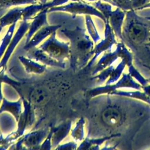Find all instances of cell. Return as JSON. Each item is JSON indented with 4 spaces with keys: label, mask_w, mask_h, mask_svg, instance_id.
I'll use <instances>...</instances> for the list:
<instances>
[{
    "label": "cell",
    "mask_w": 150,
    "mask_h": 150,
    "mask_svg": "<svg viewBox=\"0 0 150 150\" xmlns=\"http://www.w3.org/2000/svg\"><path fill=\"white\" fill-rule=\"evenodd\" d=\"M28 52L27 57L37 62H39L46 66L56 67L62 69H64L66 67V63L65 62H60L55 59L38 47H34Z\"/></svg>",
    "instance_id": "9"
},
{
    "label": "cell",
    "mask_w": 150,
    "mask_h": 150,
    "mask_svg": "<svg viewBox=\"0 0 150 150\" xmlns=\"http://www.w3.org/2000/svg\"><path fill=\"white\" fill-rule=\"evenodd\" d=\"M129 35L132 40L136 43L142 42L145 37L146 36L147 33L145 28L139 23H132L129 28Z\"/></svg>",
    "instance_id": "17"
},
{
    "label": "cell",
    "mask_w": 150,
    "mask_h": 150,
    "mask_svg": "<svg viewBox=\"0 0 150 150\" xmlns=\"http://www.w3.org/2000/svg\"><path fill=\"white\" fill-rule=\"evenodd\" d=\"M18 59L27 73L41 74L46 70V66L45 64H41L39 63L38 62L30 59L28 57L21 56L18 57Z\"/></svg>",
    "instance_id": "15"
},
{
    "label": "cell",
    "mask_w": 150,
    "mask_h": 150,
    "mask_svg": "<svg viewBox=\"0 0 150 150\" xmlns=\"http://www.w3.org/2000/svg\"><path fill=\"white\" fill-rule=\"evenodd\" d=\"M55 59L64 62L69 57V42H61L56 38V32H53L49 38L38 47Z\"/></svg>",
    "instance_id": "2"
},
{
    "label": "cell",
    "mask_w": 150,
    "mask_h": 150,
    "mask_svg": "<svg viewBox=\"0 0 150 150\" xmlns=\"http://www.w3.org/2000/svg\"><path fill=\"white\" fill-rule=\"evenodd\" d=\"M19 96L22 101L23 110L17 121V129L14 132L16 139L24 135L26 130L32 127L35 121V107L28 100L25 99L22 94H20Z\"/></svg>",
    "instance_id": "5"
},
{
    "label": "cell",
    "mask_w": 150,
    "mask_h": 150,
    "mask_svg": "<svg viewBox=\"0 0 150 150\" xmlns=\"http://www.w3.org/2000/svg\"><path fill=\"white\" fill-rule=\"evenodd\" d=\"M15 140H16V138L15 137L14 132L8 134L6 137H4L2 134H0V149H8L9 146L14 144Z\"/></svg>",
    "instance_id": "22"
},
{
    "label": "cell",
    "mask_w": 150,
    "mask_h": 150,
    "mask_svg": "<svg viewBox=\"0 0 150 150\" xmlns=\"http://www.w3.org/2000/svg\"><path fill=\"white\" fill-rule=\"evenodd\" d=\"M65 12L71 13L72 18L76 15H89L98 16L105 21L104 16L95 8L86 4L83 0L72 1L68 4L52 8L48 10V12Z\"/></svg>",
    "instance_id": "4"
},
{
    "label": "cell",
    "mask_w": 150,
    "mask_h": 150,
    "mask_svg": "<svg viewBox=\"0 0 150 150\" xmlns=\"http://www.w3.org/2000/svg\"><path fill=\"white\" fill-rule=\"evenodd\" d=\"M61 25H46L38 30L32 37L30 40L25 45L24 49L28 51L38 46L44 39L49 37L53 32H56L61 28Z\"/></svg>",
    "instance_id": "10"
},
{
    "label": "cell",
    "mask_w": 150,
    "mask_h": 150,
    "mask_svg": "<svg viewBox=\"0 0 150 150\" xmlns=\"http://www.w3.org/2000/svg\"><path fill=\"white\" fill-rule=\"evenodd\" d=\"M50 127H45L37 130L32 131L22 135L13 144L10 148L12 149H39L40 146L47 136Z\"/></svg>",
    "instance_id": "3"
},
{
    "label": "cell",
    "mask_w": 150,
    "mask_h": 150,
    "mask_svg": "<svg viewBox=\"0 0 150 150\" xmlns=\"http://www.w3.org/2000/svg\"><path fill=\"white\" fill-rule=\"evenodd\" d=\"M85 23L87 28V30L92 37L93 40L96 42L99 39V36L97 33L95 26L92 20V18L89 15H85Z\"/></svg>",
    "instance_id": "21"
},
{
    "label": "cell",
    "mask_w": 150,
    "mask_h": 150,
    "mask_svg": "<svg viewBox=\"0 0 150 150\" xmlns=\"http://www.w3.org/2000/svg\"><path fill=\"white\" fill-rule=\"evenodd\" d=\"M61 32L69 40L70 65L74 71L85 67L93 56V42L85 29L76 26L72 30L62 29Z\"/></svg>",
    "instance_id": "1"
},
{
    "label": "cell",
    "mask_w": 150,
    "mask_h": 150,
    "mask_svg": "<svg viewBox=\"0 0 150 150\" xmlns=\"http://www.w3.org/2000/svg\"><path fill=\"white\" fill-rule=\"evenodd\" d=\"M77 1L79 0H51L45 3H36L34 4H30L24 8V12L22 15V21H27L32 19L39 12L48 9V10L52 8L63 5L68 1Z\"/></svg>",
    "instance_id": "7"
},
{
    "label": "cell",
    "mask_w": 150,
    "mask_h": 150,
    "mask_svg": "<svg viewBox=\"0 0 150 150\" xmlns=\"http://www.w3.org/2000/svg\"><path fill=\"white\" fill-rule=\"evenodd\" d=\"M2 29H3V28L0 26V33H1V30H2Z\"/></svg>",
    "instance_id": "28"
},
{
    "label": "cell",
    "mask_w": 150,
    "mask_h": 150,
    "mask_svg": "<svg viewBox=\"0 0 150 150\" xmlns=\"http://www.w3.org/2000/svg\"><path fill=\"white\" fill-rule=\"evenodd\" d=\"M86 1H95L96 0H86Z\"/></svg>",
    "instance_id": "29"
},
{
    "label": "cell",
    "mask_w": 150,
    "mask_h": 150,
    "mask_svg": "<svg viewBox=\"0 0 150 150\" xmlns=\"http://www.w3.org/2000/svg\"><path fill=\"white\" fill-rule=\"evenodd\" d=\"M36 3H38V0H0V5L6 9L11 6H18Z\"/></svg>",
    "instance_id": "20"
},
{
    "label": "cell",
    "mask_w": 150,
    "mask_h": 150,
    "mask_svg": "<svg viewBox=\"0 0 150 150\" xmlns=\"http://www.w3.org/2000/svg\"><path fill=\"white\" fill-rule=\"evenodd\" d=\"M3 96H2V83L0 81V106L2 103V101L3 100Z\"/></svg>",
    "instance_id": "26"
},
{
    "label": "cell",
    "mask_w": 150,
    "mask_h": 150,
    "mask_svg": "<svg viewBox=\"0 0 150 150\" xmlns=\"http://www.w3.org/2000/svg\"><path fill=\"white\" fill-rule=\"evenodd\" d=\"M52 135V128L51 127L49 131L47 136L44 139V141L42 142V144L40 146L39 149H52V142H51Z\"/></svg>",
    "instance_id": "23"
},
{
    "label": "cell",
    "mask_w": 150,
    "mask_h": 150,
    "mask_svg": "<svg viewBox=\"0 0 150 150\" xmlns=\"http://www.w3.org/2000/svg\"><path fill=\"white\" fill-rule=\"evenodd\" d=\"M22 101L21 97L16 101H9L4 98L0 106V114L4 112H8L13 115L17 122L22 111Z\"/></svg>",
    "instance_id": "13"
},
{
    "label": "cell",
    "mask_w": 150,
    "mask_h": 150,
    "mask_svg": "<svg viewBox=\"0 0 150 150\" xmlns=\"http://www.w3.org/2000/svg\"><path fill=\"white\" fill-rule=\"evenodd\" d=\"M16 23H13L9 26L7 32L4 36L0 44V61L3 57L12 37L14 34Z\"/></svg>",
    "instance_id": "18"
},
{
    "label": "cell",
    "mask_w": 150,
    "mask_h": 150,
    "mask_svg": "<svg viewBox=\"0 0 150 150\" xmlns=\"http://www.w3.org/2000/svg\"><path fill=\"white\" fill-rule=\"evenodd\" d=\"M71 121L67 120L56 127H51L52 130L51 139L52 148H54L55 149L69 134L71 130Z\"/></svg>",
    "instance_id": "12"
},
{
    "label": "cell",
    "mask_w": 150,
    "mask_h": 150,
    "mask_svg": "<svg viewBox=\"0 0 150 150\" xmlns=\"http://www.w3.org/2000/svg\"><path fill=\"white\" fill-rule=\"evenodd\" d=\"M84 124L85 120L83 117H81L75 127L71 130V135L75 142L82 141L84 138Z\"/></svg>",
    "instance_id": "19"
},
{
    "label": "cell",
    "mask_w": 150,
    "mask_h": 150,
    "mask_svg": "<svg viewBox=\"0 0 150 150\" xmlns=\"http://www.w3.org/2000/svg\"><path fill=\"white\" fill-rule=\"evenodd\" d=\"M2 133H1V130H0V134H1Z\"/></svg>",
    "instance_id": "30"
},
{
    "label": "cell",
    "mask_w": 150,
    "mask_h": 150,
    "mask_svg": "<svg viewBox=\"0 0 150 150\" xmlns=\"http://www.w3.org/2000/svg\"><path fill=\"white\" fill-rule=\"evenodd\" d=\"M6 9H7L6 8L3 7L2 6H1V5H0V18L4 14V12H5V11Z\"/></svg>",
    "instance_id": "25"
},
{
    "label": "cell",
    "mask_w": 150,
    "mask_h": 150,
    "mask_svg": "<svg viewBox=\"0 0 150 150\" xmlns=\"http://www.w3.org/2000/svg\"><path fill=\"white\" fill-rule=\"evenodd\" d=\"M77 144L75 141H71L68 143L63 144L61 145H58L55 149H77Z\"/></svg>",
    "instance_id": "24"
},
{
    "label": "cell",
    "mask_w": 150,
    "mask_h": 150,
    "mask_svg": "<svg viewBox=\"0 0 150 150\" xmlns=\"http://www.w3.org/2000/svg\"><path fill=\"white\" fill-rule=\"evenodd\" d=\"M23 12L24 8L22 7L16 6L11 9L0 18V26L4 28L6 26L16 23L18 21L22 20Z\"/></svg>",
    "instance_id": "14"
},
{
    "label": "cell",
    "mask_w": 150,
    "mask_h": 150,
    "mask_svg": "<svg viewBox=\"0 0 150 150\" xmlns=\"http://www.w3.org/2000/svg\"><path fill=\"white\" fill-rule=\"evenodd\" d=\"M101 117L105 125L113 128L121 125L125 118L124 113L119 108L110 105L103 110Z\"/></svg>",
    "instance_id": "8"
},
{
    "label": "cell",
    "mask_w": 150,
    "mask_h": 150,
    "mask_svg": "<svg viewBox=\"0 0 150 150\" xmlns=\"http://www.w3.org/2000/svg\"><path fill=\"white\" fill-rule=\"evenodd\" d=\"M38 1H39L40 2H41V3H45L48 1V0H38Z\"/></svg>",
    "instance_id": "27"
},
{
    "label": "cell",
    "mask_w": 150,
    "mask_h": 150,
    "mask_svg": "<svg viewBox=\"0 0 150 150\" xmlns=\"http://www.w3.org/2000/svg\"><path fill=\"white\" fill-rule=\"evenodd\" d=\"M29 24L30 23L27 21H22L16 33L14 34L13 37L0 61V75L5 73L8 62L19 42L24 36H25L28 30Z\"/></svg>",
    "instance_id": "6"
},
{
    "label": "cell",
    "mask_w": 150,
    "mask_h": 150,
    "mask_svg": "<svg viewBox=\"0 0 150 150\" xmlns=\"http://www.w3.org/2000/svg\"><path fill=\"white\" fill-rule=\"evenodd\" d=\"M49 93L46 89L42 87H37L29 93L28 101L34 106L39 107L44 105L49 100Z\"/></svg>",
    "instance_id": "16"
},
{
    "label": "cell",
    "mask_w": 150,
    "mask_h": 150,
    "mask_svg": "<svg viewBox=\"0 0 150 150\" xmlns=\"http://www.w3.org/2000/svg\"><path fill=\"white\" fill-rule=\"evenodd\" d=\"M48 9H46L39 12L32 18L30 23L28 30L25 35V44L27 43L32 38L33 35L41 28L49 25L47 21V13Z\"/></svg>",
    "instance_id": "11"
}]
</instances>
